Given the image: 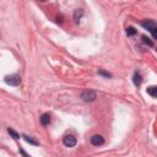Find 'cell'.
<instances>
[{
	"mask_svg": "<svg viewBox=\"0 0 157 157\" xmlns=\"http://www.w3.org/2000/svg\"><path fill=\"white\" fill-rule=\"evenodd\" d=\"M82 16H84V10H82V9H77V10L74 12V20H75L76 23L80 22V20H81Z\"/></svg>",
	"mask_w": 157,
	"mask_h": 157,
	"instance_id": "52a82bcc",
	"label": "cell"
},
{
	"mask_svg": "<svg viewBox=\"0 0 157 157\" xmlns=\"http://www.w3.org/2000/svg\"><path fill=\"white\" fill-rule=\"evenodd\" d=\"M38 1H47V0H38Z\"/></svg>",
	"mask_w": 157,
	"mask_h": 157,
	"instance_id": "9a60e30c",
	"label": "cell"
},
{
	"mask_svg": "<svg viewBox=\"0 0 157 157\" xmlns=\"http://www.w3.org/2000/svg\"><path fill=\"white\" fill-rule=\"evenodd\" d=\"M63 144L65 145L66 147H74V146L76 145V137L72 136V135H66V136H64Z\"/></svg>",
	"mask_w": 157,
	"mask_h": 157,
	"instance_id": "277c9868",
	"label": "cell"
},
{
	"mask_svg": "<svg viewBox=\"0 0 157 157\" xmlns=\"http://www.w3.org/2000/svg\"><path fill=\"white\" fill-rule=\"evenodd\" d=\"M142 42L146 43L147 45H149V47H153V42H151L150 38H147L146 36H142Z\"/></svg>",
	"mask_w": 157,
	"mask_h": 157,
	"instance_id": "7c38bea8",
	"label": "cell"
},
{
	"mask_svg": "<svg viewBox=\"0 0 157 157\" xmlns=\"http://www.w3.org/2000/svg\"><path fill=\"white\" fill-rule=\"evenodd\" d=\"M91 144L95 146H101L104 144V139L101 135H93L91 137Z\"/></svg>",
	"mask_w": 157,
	"mask_h": 157,
	"instance_id": "5b68a950",
	"label": "cell"
},
{
	"mask_svg": "<svg viewBox=\"0 0 157 157\" xmlns=\"http://www.w3.org/2000/svg\"><path fill=\"white\" fill-rule=\"evenodd\" d=\"M5 82L10 86H18L21 84V77L20 75H16V74L9 75V76H5Z\"/></svg>",
	"mask_w": 157,
	"mask_h": 157,
	"instance_id": "7a4b0ae2",
	"label": "cell"
},
{
	"mask_svg": "<svg viewBox=\"0 0 157 157\" xmlns=\"http://www.w3.org/2000/svg\"><path fill=\"white\" fill-rule=\"evenodd\" d=\"M147 93H149L150 96H152V97H156L157 96V87L156 86H150L149 88H147Z\"/></svg>",
	"mask_w": 157,
	"mask_h": 157,
	"instance_id": "30bf717a",
	"label": "cell"
},
{
	"mask_svg": "<svg viewBox=\"0 0 157 157\" xmlns=\"http://www.w3.org/2000/svg\"><path fill=\"white\" fill-rule=\"evenodd\" d=\"M141 25H142L144 28H146L149 32H151V34H152L153 38H156V37H157V32H156L157 26H156V22H155V21H152V20H147V21L141 22Z\"/></svg>",
	"mask_w": 157,
	"mask_h": 157,
	"instance_id": "6da1fadb",
	"label": "cell"
},
{
	"mask_svg": "<svg viewBox=\"0 0 157 157\" xmlns=\"http://www.w3.org/2000/svg\"><path fill=\"white\" fill-rule=\"evenodd\" d=\"M133 81H134V85L135 86H140L141 82H142V76L139 71H135L134 76H133Z\"/></svg>",
	"mask_w": 157,
	"mask_h": 157,
	"instance_id": "8992f818",
	"label": "cell"
},
{
	"mask_svg": "<svg viewBox=\"0 0 157 157\" xmlns=\"http://www.w3.org/2000/svg\"><path fill=\"white\" fill-rule=\"evenodd\" d=\"M41 123L42 125H48L50 123V115L48 113H44L41 115Z\"/></svg>",
	"mask_w": 157,
	"mask_h": 157,
	"instance_id": "ba28073f",
	"label": "cell"
},
{
	"mask_svg": "<svg viewBox=\"0 0 157 157\" xmlns=\"http://www.w3.org/2000/svg\"><path fill=\"white\" fill-rule=\"evenodd\" d=\"M81 98L85 101V102H93V101L97 98V95L95 91H91V90H87V91H84L81 93Z\"/></svg>",
	"mask_w": 157,
	"mask_h": 157,
	"instance_id": "3957f363",
	"label": "cell"
},
{
	"mask_svg": "<svg viewBox=\"0 0 157 157\" xmlns=\"http://www.w3.org/2000/svg\"><path fill=\"white\" fill-rule=\"evenodd\" d=\"M7 133L10 134V135H11V136L14 137V139H16V140H17V139H20V134H17V133H16V131L14 130V129L9 128V129H7Z\"/></svg>",
	"mask_w": 157,
	"mask_h": 157,
	"instance_id": "8fae6325",
	"label": "cell"
},
{
	"mask_svg": "<svg viewBox=\"0 0 157 157\" xmlns=\"http://www.w3.org/2000/svg\"><path fill=\"white\" fill-rule=\"evenodd\" d=\"M98 74H99V75H102V76H106V77H110V76H112L109 72H106L103 70H98Z\"/></svg>",
	"mask_w": 157,
	"mask_h": 157,
	"instance_id": "5bb4252c",
	"label": "cell"
},
{
	"mask_svg": "<svg viewBox=\"0 0 157 157\" xmlns=\"http://www.w3.org/2000/svg\"><path fill=\"white\" fill-rule=\"evenodd\" d=\"M126 34L128 36H134V34H136V30L134 28V27H128V28H126Z\"/></svg>",
	"mask_w": 157,
	"mask_h": 157,
	"instance_id": "4fadbf2b",
	"label": "cell"
},
{
	"mask_svg": "<svg viewBox=\"0 0 157 157\" xmlns=\"http://www.w3.org/2000/svg\"><path fill=\"white\" fill-rule=\"evenodd\" d=\"M22 137L27 141V142H30V144H32V145H39V142L37 141V140H34L33 137H31V136H27V135H22Z\"/></svg>",
	"mask_w": 157,
	"mask_h": 157,
	"instance_id": "9c48e42d",
	"label": "cell"
}]
</instances>
